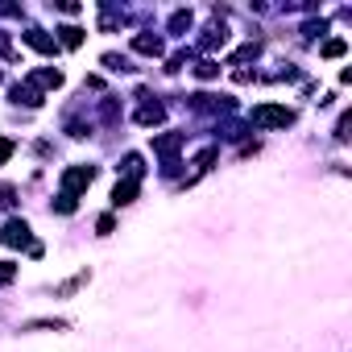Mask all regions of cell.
<instances>
[{
    "instance_id": "cell-11",
    "label": "cell",
    "mask_w": 352,
    "mask_h": 352,
    "mask_svg": "<svg viewBox=\"0 0 352 352\" xmlns=\"http://www.w3.org/2000/svg\"><path fill=\"white\" fill-rule=\"evenodd\" d=\"M54 42H63L67 50H79V46H83V30H79V25H63Z\"/></svg>"
},
{
    "instance_id": "cell-21",
    "label": "cell",
    "mask_w": 352,
    "mask_h": 352,
    "mask_svg": "<svg viewBox=\"0 0 352 352\" xmlns=\"http://www.w3.org/2000/svg\"><path fill=\"white\" fill-rule=\"evenodd\" d=\"M13 195H17V191H13V187H9V183H5V187H0V204H5V208H13V204H17V199H13Z\"/></svg>"
},
{
    "instance_id": "cell-20",
    "label": "cell",
    "mask_w": 352,
    "mask_h": 352,
    "mask_svg": "<svg viewBox=\"0 0 352 352\" xmlns=\"http://www.w3.org/2000/svg\"><path fill=\"white\" fill-rule=\"evenodd\" d=\"M9 157H13V141H9V137H0V166H5Z\"/></svg>"
},
{
    "instance_id": "cell-5",
    "label": "cell",
    "mask_w": 352,
    "mask_h": 352,
    "mask_svg": "<svg viewBox=\"0 0 352 352\" xmlns=\"http://www.w3.org/2000/svg\"><path fill=\"white\" fill-rule=\"evenodd\" d=\"M34 91H50V87H63V71H54V67H38V71H30V79H25Z\"/></svg>"
},
{
    "instance_id": "cell-8",
    "label": "cell",
    "mask_w": 352,
    "mask_h": 352,
    "mask_svg": "<svg viewBox=\"0 0 352 352\" xmlns=\"http://www.w3.org/2000/svg\"><path fill=\"white\" fill-rule=\"evenodd\" d=\"M133 50H137V54H149V58H162L166 46H162L157 34H137V38H133Z\"/></svg>"
},
{
    "instance_id": "cell-10",
    "label": "cell",
    "mask_w": 352,
    "mask_h": 352,
    "mask_svg": "<svg viewBox=\"0 0 352 352\" xmlns=\"http://www.w3.org/2000/svg\"><path fill=\"white\" fill-rule=\"evenodd\" d=\"M137 183H141V179H120V183L112 187V204H116V208L133 204V199H137Z\"/></svg>"
},
{
    "instance_id": "cell-1",
    "label": "cell",
    "mask_w": 352,
    "mask_h": 352,
    "mask_svg": "<svg viewBox=\"0 0 352 352\" xmlns=\"http://www.w3.org/2000/svg\"><path fill=\"white\" fill-rule=\"evenodd\" d=\"M0 245H9V249H25L34 257H42V245L34 241L30 224L25 220H5V228H0Z\"/></svg>"
},
{
    "instance_id": "cell-22",
    "label": "cell",
    "mask_w": 352,
    "mask_h": 352,
    "mask_svg": "<svg viewBox=\"0 0 352 352\" xmlns=\"http://www.w3.org/2000/svg\"><path fill=\"white\" fill-rule=\"evenodd\" d=\"M348 124H352V116H340V124H336V137L340 141H348Z\"/></svg>"
},
{
    "instance_id": "cell-13",
    "label": "cell",
    "mask_w": 352,
    "mask_h": 352,
    "mask_svg": "<svg viewBox=\"0 0 352 352\" xmlns=\"http://www.w3.org/2000/svg\"><path fill=\"white\" fill-rule=\"evenodd\" d=\"M170 30H174V34H187V30H191V9H179V13H174V17H170Z\"/></svg>"
},
{
    "instance_id": "cell-9",
    "label": "cell",
    "mask_w": 352,
    "mask_h": 352,
    "mask_svg": "<svg viewBox=\"0 0 352 352\" xmlns=\"http://www.w3.org/2000/svg\"><path fill=\"white\" fill-rule=\"evenodd\" d=\"M162 120H166V108H162V104H141V108H137V124H141V129H153V124H162Z\"/></svg>"
},
{
    "instance_id": "cell-23",
    "label": "cell",
    "mask_w": 352,
    "mask_h": 352,
    "mask_svg": "<svg viewBox=\"0 0 352 352\" xmlns=\"http://www.w3.org/2000/svg\"><path fill=\"white\" fill-rule=\"evenodd\" d=\"M0 58H13V46H9V38L0 34Z\"/></svg>"
},
{
    "instance_id": "cell-18",
    "label": "cell",
    "mask_w": 352,
    "mask_h": 352,
    "mask_svg": "<svg viewBox=\"0 0 352 352\" xmlns=\"http://www.w3.org/2000/svg\"><path fill=\"white\" fill-rule=\"evenodd\" d=\"M54 212H58V216H71V212H75V199H71V195H58V199H54Z\"/></svg>"
},
{
    "instance_id": "cell-12",
    "label": "cell",
    "mask_w": 352,
    "mask_h": 352,
    "mask_svg": "<svg viewBox=\"0 0 352 352\" xmlns=\"http://www.w3.org/2000/svg\"><path fill=\"white\" fill-rule=\"evenodd\" d=\"M13 100H17V104H42V91H34L30 83H17V87H13Z\"/></svg>"
},
{
    "instance_id": "cell-16",
    "label": "cell",
    "mask_w": 352,
    "mask_h": 352,
    "mask_svg": "<svg viewBox=\"0 0 352 352\" xmlns=\"http://www.w3.org/2000/svg\"><path fill=\"white\" fill-rule=\"evenodd\" d=\"M216 71H220V63H212V58H204V63L195 67V75H199V79H216Z\"/></svg>"
},
{
    "instance_id": "cell-19",
    "label": "cell",
    "mask_w": 352,
    "mask_h": 352,
    "mask_svg": "<svg viewBox=\"0 0 352 352\" xmlns=\"http://www.w3.org/2000/svg\"><path fill=\"white\" fill-rule=\"evenodd\" d=\"M13 278H17V265L13 261H0V286H9Z\"/></svg>"
},
{
    "instance_id": "cell-3",
    "label": "cell",
    "mask_w": 352,
    "mask_h": 352,
    "mask_svg": "<svg viewBox=\"0 0 352 352\" xmlns=\"http://www.w3.org/2000/svg\"><path fill=\"white\" fill-rule=\"evenodd\" d=\"M96 183V166H67L63 170V195L79 199V191H87Z\"/></svg>"
},
{
    "instance_id": "cell-6",
    "label": "cell",
    "mask_w": 352,
    "mask_h": 352,
    "mask_svg": "<svg viewBox=\"0 0 352 352\" xmlns=\"http://www.w3.org/2000/svg\"><path fill=\"white\" fill-rule=\"evenodd\" d=\"M224 42H228V25H224V17H216V21L204 30L199 46H204V50H216V46H224Z\"/></svg>"
},
{
    "instance_id": "cell-7",
    "label": "cell",
    "mask_w": 352,
    "mask_h": 352,
    "mask_svg": "<svg viewBox=\"0 0 352 352\" xmlns=\"http://www.w3.org/2000/svg\"><path fill=\"white\" fill-rule=\"evenodd\" d=\"M21 38H25V42H30V46H34L38 54H54V50H58V42H54V38H50L46 30H38V25H34V30H25Z\"/></svg>"
},
{
    "instance_id": "cell-17",
    "label": "cell",
    "mask_w": 352,
    "mask_h": 352,
    "mask_svg": "<svg viewBox=\"0 0 352 352\" xmlns=\"http://www.w3.org/2000/svg\"><path fill=\"white\" fill-rule=\"evenodd\" d=\"M257 50H261V46H257V42H249V46H241V50L232 54V63H245V58H257Z\"/></svg>"
},
{
    "instance_id": "cell-15",
    "label": "cell",
    "mask_w": 352,
    "mask_h": 352,
    "mask_svg": "<svg viewBox=\"0 0 352 352\" xmlns=\"http://www.w3.org/2000/svg\"><path fill=\"white\" fill-rule=\"evenodd\" d=\"M104 67H108V71H133L129 58H120V54H104Z\"/></svg>"
},
{
    "instance_id": "cell-4",
    "label": "cell",
    "mask_w": 352,
    "mask_h": 352,
    "mask_svg": "<svg viewBox=\"0 0 352 352\" xmlns=\"http://www.w3.org/2000/svg\"><path fill=\"white\" fill-rule=\"evenodd\" d=\"M183 141H187L183 133H162V137H153V153H162V157H166V166H162L166 174H174V166H179V162H174V153L183 149Z\"/></svg>"
},
{
    "instance_id": "cell-14",
    "label": "cell",
    "mask_w": 352,
    "mask_h": 352,
    "mask_svg": "<svg viewBox=\"0 0 352 352\" xmlns=\"http://www.w3.org/2000/svg\"><path fill=\"white\" fill-rule=\"evenodd\" d=\"M344 50H348V42H344V38H327V42H323V58H340Z\"/></svg>"
},
{
    "instance_id": "cell-2",
    "label": "cell",
    "mask_w": 352,
    "mask_h": 352,
    "mask_svg": "<svg viewBox=\"0 0 352 352\" xmlns=\"http://www.w3.org/2000/svg\"><path fill=\"white\" fill-rule=\"evenodd\" d=\"M253 124L257 129H286V124H294V112L282 108V104H257L253 108Z\"/></svg>"
}]
</instances>
